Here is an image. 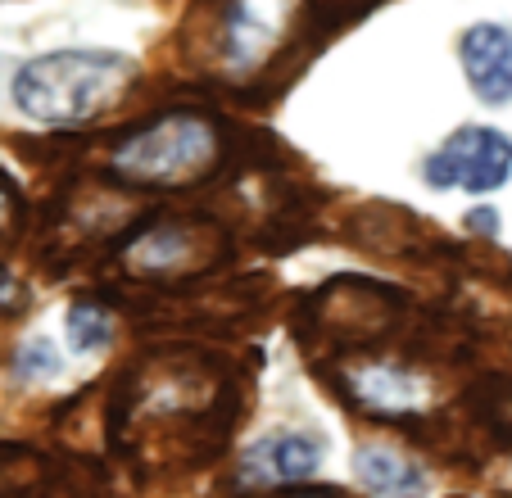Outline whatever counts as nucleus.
<instances>
[{
  "label": "nucleus",
  "mask_w": 512,
  "mask_h": 498,
  "mask_svg": "<svg viewBox=\"0 0 512 498\" xmlns=\"http://www.w3.org/2000/svg\"><path fill=\"white\" fill-rule=\"evenodd\" d=\"M132 64L109 50H55L19 68L14 105L37 123H87L118 96Z\"/></svg>",
  "instance_id": "obj_1"
},
{
  "label": "nucleus",
  "mask_w": 512,
  "mask_h": 498,
  "mask_svg": "<svg viewBox=\"0 0 512 498\" xmlns=\"http://www.w3.org/2000/svg\"><path fill=\"white\" fill-rule=\"evenodd\" d=\"M218 159V132L195 114H168L155 127L127 136L109 163L114 173L127 182H145V186H182L195 182L200 173H209Z\"/></svg>",
  "instance_id": "obj_2"
},
{
  "label": "nucleus",
  "mask_w": 512,
  "mask_h": 498,
  "mask_svg": "<svg viewBox=\"0 0 512 498\" xmlns=\"http://www.w3.org/2000/svg\"><path fill=\"white\" fill-rule=\"evenodd\" d=\"M512 177V141L494 127H458L440 150L426 159V182L435 191H463L490 195Z\"/></svg>",
  "instance_id": "obj_3"
},
{
  "label": "nucleus",
  "mask_w": 512,
  "mask_h": 498,
  "mask_svg": "<svg viewBox=\"0 0 512 498\" xmlns=\"http://www.w3.org/2000/svg\"><path fill=\"white\" fill-rule=\"evenodd\" d=\"M345 390L358 408L381 412V417H417V412L431 408V385L413 367L390 363V358L354 367L345 376Z\"/></svg>",
  "instance_id": "obj_4"
},
{
  "label": "nucleus",
  "mask_w": 512,
  "mask_h": 498,
  "mask_svg": "<svg viewBox=\"0 0 512 498\" xmlns=\"http://www.w3.org/2000/svg\"><path fill=\"white\" fill-rule=\"evenodd\" d=\"M318 467H322V444L313 435L281 431V435L254 440V449L245 453L236 476H241V485H254V489H281V485L313 480Z\"/></svg>",
  "instance_id": "obj_5"
},
{
  "label": "nucleus",
  "mask_w": 512,
  "mask_h": 498,
  "mask_svg": "<svg viewBox=\"0 0 512 498\" xmlns=\"http://www.w3.org/2000/svg\"><path fill=\"white\" fill-rule=\"evenodd\" d=\"M463 73L467 87L485 105H503L512 96V32L499 23H476L463 37Z\"/></svg>",
  "instance_id": "obj_6"
},
{
  "label": "nucleus",
  "mask_w": 512,
  "mask_h": 498,
  "mask_svg": "<svg viewBox=\"0 0 512 498\" xmlns=\"http://www.w3.org/2000/svg\"><path fill=\"white\" fill-rule=\"evenodd\" d=\"M354 476L368 498H426L431 480L417 462H408L404 453L386 449V444H368L354 453Z\"/></svg>",
  "instance_id": "obj_7"
},
{
  "label": "nucleus",
  "mask_w": 512,
  "mask_h": 498,
  "mask_svg": "<svg viewBox=\"0 0 512 498\" xmlns=\"http://www.w3.org/2000/svg\"><path fill=\"white\" fill-rule=\"evenodd\" d=\"M114 336V322L100 304H73L68 308V345L73 354H96V349L109 345Z\"/></svg>",
  "instance_id": "obj_8"
},
{
  "label": "nucleus",
  "mask_w": 512,
  "mask_h": 498,
  "mask_svg": "<svg viewBox=\"0 0 512 498\" xmlns=\"http://www.w3.org/2000/svg\"><path fill=\"white\" fill-rule=\"evenodd\" d=\"M59 349L50 345V340H28V345L19 349V358H14V372L23 376V381H55L59 376Z\"/></svg>",
  "instance_id": "obj_9"
},
{
  "label": "nucleus",
  "mask_w": 512,
  "mask_h": 498,
  "mask_svg": "<svg viewBox=\"0 0 512 498\" xmlns=\"http://www.w3.org/2000/svg\"><path fill=\"white\" fill-rule=\"evenodd\" d=\"M5 213H10V195L0 191V222H5Z\"/></svg>",
  "instance_id": "obj_10"
},
{
  "label": "nucleus",
  "mask_w": 512,
  "mask_h": 498,
  "mask_svg": "<svg viewBox=\"0 0 512 498\" xmlns=\"http://www.w3.org/2000/svg\"><path fill=\"white\" fill-rule=\"evenodd\" d=\"M300 498H336V494H300Z\"/></svg>",
  "instance_id": "obj_11"
}]
</instances>
